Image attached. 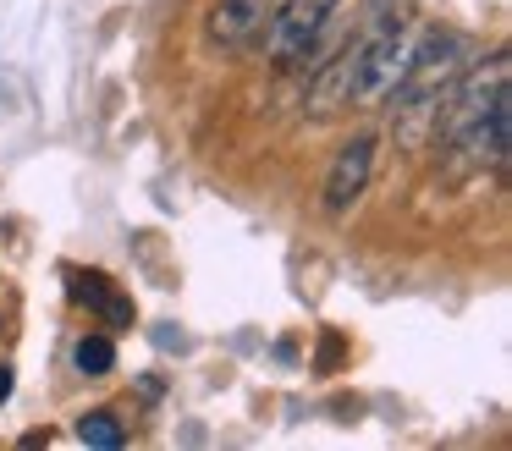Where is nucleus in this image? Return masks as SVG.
Returning a JSON list of instances; mask_svg holds the SVG:
<instances>
[{"mask_svg": "<svg viewBox=\"0 0 512 451\" xmlns=\"http://www.w3.org/2000/svg\"><path fill=\"white\" fill-rule=\"evenodd\" d=\"M342 6V0H281L276 17H270L265 39H270V61L276 66H303L314 55V44H320L325 22H331V11Z\"/></svg>", "mask_w": 512, "mask_h": 451, "instance_id": "obj_3", "label": "nucleus"}, {"mask_svg": "<svg viewBox=\"0 0 512 451\" xmlns=\"http://www.w3.org/2000/svg\"><path fill=\"white\" fill-rule=\"evenodd\" d=\"M6 396H12V369L0 363V402H6Z\"/></svg>", "mask_w": 512, "mask_h": 451, "instance_id": "obj_9", "label": "nucleus"}, {"mask_svg": "<svg viewBox=\"0 0 512 451\" xmlns=\"http://www.w3.org/2000/svg\"><path fill=\"white\" fill-rule=\"evenodd\" d=\"M276 6H281V0H215L210 39L221 44V50H248L254 39H265Z\"/></svg>", "mask_w": 512, "mask_h": 451, "instance_id": "obj_5", "label": "nucleus"}, {"mask_svg": "<svg viewBox=\"0 0 512 451\" xmlns=\"http://www.w3.org/2000/svg\"><path fill=\"white\" fill-rule=\"evenodd\" d=\"M507 132H512V99H507V50H490V61L463 66L441 99L435 138H446L474 165H507Z\"/></svg>", "mask_w": 512, "mask_h": 451, "instance_id": "obj_2", "label": "nucleus"}, {"mask_svg": "<svg viewBox=\"0 0 512 451\" xmlns=\"http://www.w3.org/2000/svg\"><path fill=\"white\" fill-rule=\"evenodd\" d=\"M78 440L83 446H100V451H116V446H127V429H122V418L116 413H83L78 418Z\"/></svg>", "mask_w": 512, "mask_h": 451, "instance_id": "obj_7", "label": "nucleus"}, {"mask_svg": "<svg viewBox=\"0 0 512 451\" xmlns=\"http://www.w3.org/2000/svg\"><path fill=\"white\" fill-rule=\"evenodd\" d=\"M72 363H78L83 374H111V369H116V347H111V336H83L78 347H72Z\"/></svg>", "mask_w": 512, "mask_h": 451, "instance_id": "obj_8", "label": "nucleus"}, {"mask_svg": "<svg viewBox=\"0 0 512 451\" xmlns=\"http://www.w3.org/2000/svg\"><path fill=\"white\" fill-rule=\"evenodd\" d=\"M375 154H380V143L369 138V132L336 149L331 171H325V187H320L325 215H347V209H353L358 198L369 193V176H375Z\"/></svg>", "mask_w": 512, "mask_h": 451, "instance_id": "obj_4", "label": "nucleus"}, {"mask_svg": "<svg viewBox=\"0 0 512 451\" xmlns=\"http://www.w3.org/2000/svg\"><path fill=\"white\" fill-rule=\"evenodd\" d=\"M419 11L413 0H369L364 6V28L347 39V50L331 66H320L309 88V110L314 116H342L353 105H386L391 88H397L408 50L419 39Z\"/></svg>", "mask_w": 512, "mask_h": 451, "instance_id": "obj_1", "label": "nucleus"}, {"mask_svg": "<svg viewBox=\"0 0 512 451\" xmlns=\"http://www.w3.org/2000/svg\"><path fill=\"white\" fill-rule=\"evenodd\" d=\"M72 281H78V297H83V303H89V308H100V314L111 319V325H133V303H127V297H116V286L105 281L100 270H89V275L78 270Z\"/></svg>", "mask_w": 512, "mask_h": 451, "instance_id": "obj_6", "label": "nucleus"}]
</instances>
